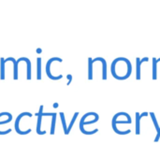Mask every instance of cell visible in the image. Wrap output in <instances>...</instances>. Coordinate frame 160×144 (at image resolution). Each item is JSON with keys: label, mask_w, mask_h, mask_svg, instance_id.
Segmentation results:
<instances>
[{"label": "cell", "mask_w": 160, "mask_h": 144, "mask_svg": "<svg viewBox=\"0 0 160 144\" xmlns=\"http://www.w3.org/2000/svg\"><path fill=\"white\" fill-rule=\"evenodd\" d=\"M24 116H29V117H32V114L30 112H22L21 114L18 115V117L16 118L15 120V125H14V127H15V131L19 134V135H22V136H24V135H27L29 133H31V129H28V130H25V131H22L21 130V127H20V122H21V119Z\"/></svg>", "instance_id": "4"}, {"label": "cell", "mask_w": 160, "mask_h": 144, "mask_svg": "<svg viewBox=\"0 0 160 144\" xmlns=\"http://www.w3.org/2000/svg\"><path fill=\"white\" fill-rule=\"evenodd\" d=\"M88 80H93V59L88 58Z\"/></svg>", "instance_id": "11"}, {"label": "cell", "mask_w": 160, "mask_h": 144, "mask_svg": "<svg viewBox=\"0 0 160 144\" xmlns=\"http://www.w3.org/2000/svg\"><path fill=\"white\" fill-rule=\"evenodd\" d=\"M149 60L148 57H144L143 59H140L139 57L136 58V79L137 80H141V67H142V64L143 62H147Z\"/></svg>", "instance_id": "8"}, {"label": "cell", "mask_w": 160, "mask_h": 144, "mask_svg": "<svg viewBox=\"0 0 160 144\" xmlns=\"http://www.w3.org/2000/svg\"><path fill=\"white\" fill-rule=\"evenodd\" d=\"M54 61H58V62L61 63L63 60H62L60 57H52V58H50V59L48 60L47 64H46V69H45V70H46V74H47V76H48L49 79H51V80H52V81H58V80H60V79L63 78V75L53 76V75L52 74V72H51V66H52V63L54 62Z\"/></svg>", "instance_id": "3"}, {"label": "cell", "mask_w": 160, "mask_h": 144, "mask_svg": "<svg viewBox=\"0 0 160 144\" xmlns=\"http://www.w3.org/2000/svg\"><path fill=\"white\" fill-rule=\"evenodd\" d=\"M149 114H150V116H151V118H152V120H153V123H154V126L156 127V129H157V132L158 133L159 132V126H158V121H157V118H156V115H155V113L154 112H149Z\"/></svg>", "instance_id": "17"}, {"label": "cell", "mask_w": 160, "mask_h": 144, "mask_svg": "<svg viewBox=\"0 0 160 144\" xmlns=\"http://www.w3.org/2000/svg\"><path fill=\"white\" fill-rule=\"evenodd\" d=\"M149 113L148 112H142V114L139 113V112H136L135 113V116H136V135H140V132H141V119L144 116H147Z\"/></svg>", "instance_id": "9"}, {"label": "cell", "mask_w": 160, "mask_h": 144, "mask_svg": "<svg viewBox=\"0 0 160 144\" xmlns=\"http://www.w3.org/2000/svg\"><path fill=\"white\" fill-rule=\"evenodd\" d=\"M6 60V62H8V61H11L12 63H13V79L14 80H18V67H19V64L21 63V62H24V60H25V57H20L18 60H16V59H14L13 57H8V58H6L5 59Z\"/></svg>", "instance_id": "6"}, {"label": "cell", "mask_w": 160, "mask_h": 144, "mask_svg": "<svg viewBox=\"0 0 160 144\" xmlns=\"http://www.w3.org/2000/svg\"><path fill=\"white\" fill-rule=\"evenodd\" d=\"M78 116H79V112H75V113H74V115H73V117H72V119H71V121H70V124H69V126L68 127V135L69 134L70 130L72 129V127H73V125L75 124V121L77 120Z\"/></svg>", "instance_id": "16"}, {"label": "cell", "mask_w": 160, "mask_h": 144, "mask_svg": "<svg viewBox=\"0 0 160 144\" xmlns=\"http://www.w3.org/2000/svg\"><path fill=\"white\" fill-rule=\"evenodd\" d=\"M97 61H100L102 63V67H102V79L105 81V80H107V62L102 57H97V58L93 59V64Z\"/></svg>", "instance_id": "10"}, {"label": "cell", "mask_w": 160, "mask_h": 144, "mask_svg": "<svg viewBox=\"0 0 160 144\" xmlns=\"http://www.w3.org/2000/svg\"><path fill=\"white\" fill-rule=\"evenodd\" d=\"M97 114H98V113H96V112H87V113H85V114L82 117L81 121H80V130H81V132H82V134H84V135H93V134H95V133H97V132L98 131V129H95V130H93V131H86V130H84V127H83L84 126H87V125H91V124L97 123V122L99 120V116H98V117H96L94 120L85 122V119H86L88 116H90V115L96 116Z\"/></svg>", "instance_id": "1"}, {"label": "cell", "mask_w": 160, "mask_h": 144, "mask_svg": "<svg viewBox=\"0 0 160 144\" xmlns=\"http://www.w3.org/2000/svg\"><path fill=\"white\" fill-rule=\"evenodd\" d=\"M36 52H37V53H41V52H42V50H41L40 48H38V49L36 50Z\"/></svg>", "instance_id": "20"}, {"label": "cell", "mask_w": 160, "mask_h": 144, "mask_svg": "<svg viewBox=\"0 0 160 144\" xmlns=\"http://www.w3.org/2000/svg\"><path fill=\"white\" fill-rule=\"evenodd\" d=\"M53 108H54V109L58 108V103H56V102H55V103L53 104Z\"/></svg>", "instance_id": "21"}, {"label": "cell", "mask_w": 160, "mask_h": 144, "mask_svg": "<svg viewBox=\"0 0 160 144\" xmlns=\"http://www.w3.org/2000/svg\"><path fill=\"white\" fill-rule=\"evenodd\" d=\"M59 114L61 117V122H62L64 133H65V135H68V127H67V123H66V119H65V114H64V112H60Z\"/></svg>", "instance_id": "15"}, {"label": "cell", "mask_w": 160, "mask_h": 144, "mask_svg": "<svg viewBox=\"0 0 160 144\" xmlns=\"http://www.w3.org/2000/svg\"><path fill=\"white\" fill-rule=\"evenodd\" d=\"M6 60L1 57L0 58V66H1V70H0V79L1 80H5V64H6Z\"/></svg>", "instance_id": "12"}, {"label": "cell", "mask_w": 160, "mask_h": 144, "mask_svg": "<svg viewBox=\"0 0 160 144\" xmlns=\"http://www.w3.org/2000/svg\"><path fill=\"white\" fill-rule=\"evenodd\" d=\"M160 61L159 59L157 58H153V80H157L158 76H157V65Z\"/></svg>", "instance_id": "14"}, {"label": "cell", "mask_w": 160, "mask_h": 144, "mask_svg": "<svg viewBox=\"0 0 160 144\" xmlns=\"http://www.w3.org/2000/svg\"><path fill=\"white\" fill-rule=\"evenodd\" d=\"M43 105H41L39 107V111L38 112H37L35 115L37 116V128H36V131H37V134L38 135H45L46 134V131L43 130L41 131V122H42V118H43Z\"/></svg>", "instance_id": "5"}, {"label": "cell", "mask_w": 160, "mask_h": 144, "mask_svg": "<svg viewBox=\"0 0 160 144\" xmlns=\"http://www.w3.org/2000/svg\"><path fill=\"white\" fill-rule=\"evenodd\" d=\"M67 78H68V82L67 83V85H69V84L71 83V82H72V75H71V74H68V75H67Z\"/></svg>", "instance_id": "18"}, {"label": "cell", "mask_w": 160, "mask_h": 144, "mask_svg": "<svg viewBox=\"0 0 160 144\" xmlns=\"http://www.w3.org/2000/svg\"><path fill=\"white\" fill-rule=\"evenodd\" d=\"M120 114H121V112H118V113H116V114L112 117V129H113V131H114L116 134H118V135H128V134H129V133L131 132L130 130L119 131V130L117 129V127H116V125H117V124H131V119H128V120H127V121H118L117 118L120 116Z\"/></svg>", "instance_id": "2"}, {"label": "cell", "mask_w": 160, "mask_h": 144, "mask_svg": "<svg viewBox=\"0 0 160 144\" xmlns=\"http://www.w3.org/2000/svg\"><path fill=\"white\" fill-rule=\"evenodd\" d=\"M44 116H52V123H51V135H54L55 132V124H56V117L57 113L56 112H43V117Z\"/></svg>", "instance_id": "7"}, {"label": "cell", "mask_w": 160, "mask_h": 144, "mask_svg": "<svg viewBox=\"0 0 160 144\" xmlns=\"http://www.w3.org/2000/svg\"><path fill=\"white\" fill-rule=\"evenodd\" d=\"M159 139H160V129H159V132L157 134V137H156V139H155V142H158L159 141Z\"/></svg>", "instance_id": "19"}, {"label": "cell", "mask_w": 160, "mask_h": 144, "mask_svg": "<svg viewBox=\"0 0 160 144\" xmlns=\"http://www.w3.org/2000/svg\"><path fill=\"white\" fill-rule=\"evenodd\" d=\"M37 79L41 80V58L37 59Z\"/></svg>", "instance_id": "13"}]
</instances>
